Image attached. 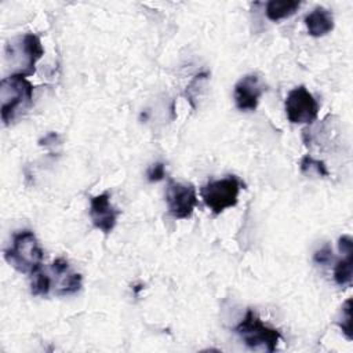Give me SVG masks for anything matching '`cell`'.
Instances as JSON below:
<instances>
[{"label": "cell", "mask_w": 353, "mask_h": 353, "mask_svg": "<svg viewBox=\"0 0 353 353\" xmlns=\"http://www.w3.org/2000/svg\"><path fill=\"white\" fill-rule=\"evenodd\" d=\"M287 119L294 124H310L317 119L319 103L305 85L291 90L284 102Z\"/></svg>", "instance_id": "cell-6"}, {"label": "cell", "mask_w": 353, "mask_h": 353, "mask_svg": "<svg viewBox=\"0 0 353 353\" xmlns=\"http://www.w3.org/2000/svg\"><path fill=\"white\" fill-rule=\"evenodd\" d=\"M141 288H143V287H142V284H139V285H137V288H134V290H135V294H137V292H138V291H139V290H141Z\"/></svg>", "instance_id": "cell-20"}, {"label": "cell", "mask_w": 353, "mask_h": 353, "mask_svg": "<svg viewBox=\"0 0 353 353\" xmlns=\"http://www.w3.org/2000/svg\"><path fill=\"white\" fill-rule=\"evenodd\" d=\"M51 270L55 276V292L57 295H69L80 291L83 285V277L70 269L69 263L63 258H57L51 263Z\"/></svg>", "instance_id": "cell-10"}, {"label": "cell", "mask_w": 353, "mask_h": 353, "mask_svg": "<svg viewBox=\"0 0 353 353\" xmlns=\"http://www.w3.org/2000/svg\"><path fill=\"white\" fill-rule=\"evenodd\" d=\"M165 175V167L163 163H154L150 165V168L148 170V181L149 182H159L164 178Z\"/></svg>", "instance_id": "cell-17"}, {"label": "cell", "mask_w": 353, "mask_h": 353, "mask_svg": "<svg viewBox=\"0 0 353 353\" xmlns=\"http://www.w3.org/2000/svg\"><path fill=\"white\" fill-rule=\"evenodd\" d=\"M1 120L8 125L14 119L30 108L33 102V85L21 74H11L0 81Z\"/></svg>", "instance_id": "cell-1"}, {"label": "cell", "mask_w": 353, "mask_h": 353, "mask_svg": "<svg viewBox=\"0 0 353 353\" xmlns=\"http://www.w3.org/2000/svg\"><path fill=\"white\" fill-rule=\"evenodd\" d=\"M307 32L313 37H323L334 29V17L324 7H316L305 17Z\"/></svg>", "instance_id": "cell-11"}, {"label": "cell", "mask_w": 353, "mask_h": 353, "mask_svg": "<svg viewBox=\"0 0 353 353\" xmlns=\"http://www.w3.org/2000/svg\"><path fill=\"white\" fill-rule=\"evenodd\" d=\"M240 188V179L234 175H228L226 178L210 181L205 183L200 189V194L212 214L219 215L226 208L234 207L237 204Z\"/></svg>", "instance_id": "cell-5"}, {"label": "cell", "mask_w": 353, "mask_h": 353, "mask_svg": "<svg viewBox=\"0 0 353 353\" xmlns=\"http://www.w3.org/2000/svg\"><path fill=\"white\" fill-rule=\"evenodd\" d=\"M165 200L168 211L175 219L190 218L194 207L197 205L196 188L192 183H181L174 179H168Z\"/></svg>", "instance_id": "cell-7"}, {"label": "cell", "mask_w": 353, "mask_h": 353, "mask_svg": "<svg viewBox=\"0 0 353 353\" xmlns=\"http://www.w3.org/2000/svg\"><path fill=\"white\" fill-rule=\"evenodd\" d=\"M30 277V290L33 295H47L51 288V279L41 270H36L34 273L29 274Z\"/></svg>", "instance_id": "cell-14"}, {"label": "cell", "mask_w": 353, "mask_h": 353, "mask_svg": "<svg viewBox=\"0 0 353 353\" xmlns=\"http://www.w3.org/2000/svg\"><path fill=\"white\" fill-rule=\"evenodd\" d=\"M301 171L303 174H310L312 171L317 172L320 176H328L330 172L325 167V163L324 161H320V160H314L312 156L306 154L302 160H301Z\"/></svg>", "instance_id": "cell-15"}, {"label": "cell", "mask_w": 353, "mask_h": 353, "mask_svg": "<svg viewBox=\"0 0 353 353\" xmlns=\"http://www.w3.org/2000/svg\"><path fill=\"white\" fill-rule=\"evenodd\" d=\"M342 313L345 316H342V321H339L338 325L341 327V330L343 331L346 338L352 339V299L350 298L343 303Z\"/></svg>", "instance_id": "cell-16"}, {"label": "cell", "mask_w": 353, "mask_h": 353, "mask_svg": "<svg viewBox=\"0 0 353 353\" xmlns=\"http://www.w3.org/2000/svg\"><path fill=\"white\" fill-rule=\"evenodd\" d=\"M234 331L240 335L243 342L254 350L262 349L274 352L281 338L280 331L266 325L252 309L247 310L244 319L236 325Z\"/></svg>", "instance_id": "cell-4"}, {"label": "cell", "mask_w": 353, "mask_h": 353, "mask_svg": "<svg viewBox=\"0 0 353 353\" xmlns=\"http://www.w3.org/2000/svg\"><path fill=\"white\" fill-rule=\"evenodd\" d=\"M313 259H314L316 263H320V265L328 263V262L332 259V250H331V247H330L328 244L323 245L320 250H317V251L314 252Z\"/></svg>", "instance_id": "cell-18"}, {"label": "cell", "mask_w": 353, "mask_h": 353, "mask_svg": "<svg viewBox=\"0 0 353 353\" xmlns=\"http://www.w3.org/2000/svg\"><path fill=\"white\" fill-rule=\"evenodd\" d=\"M41 40L34 33H25L11 40L6 47V58L14 72L11 74L32 76L36 72V62L43 57Z\"/></svg>", "instance_id": "cell-3"}, {"label": "cell", "mask_w": 353, "mask_h": 353, "mask_svg": "<svg viewBox=\"0 0 353 353\" xmlns=\"http://www.w3.org/2000/svg\"><path fill=\"white\" fill-rule=\"evenodd\" d=\"M120 211H117L112 205L108 192H103L91 199L90 218L92 221V225L105 234H109L114 229Z\"/></svg>", "instance_id": "cell-9"}, {"label": "cell", "mask_w": 353, "mask_h": 353, "mask_svg": "<svg viewBox=\"0 0 353 353\" xmlns=\"http://www.w3.org/2000/svg\"><path fill=\"white\" fill-rule=\"evenodd\" d=\"M265 84L258 74H245L234 85V102L241 112H254L261 95L265 92Z\"/></svg>", "instance_id": "cell-8"}, {"label": "cell", "mask_w": 353, "mask_h": 353, "mask_svg": "<svg viewBox=\"0 0 353 353\" xmlns=\"http://www.w3.org/2000/svg\"><path fill=\"white\" fill-rule=\"evenodd\" d=\"M4 258L18 272L32 274L41 269L44 252L32 230H21L14 234L11 245L4 250Z\"/></svg>", "instance_id": "cell-2"}, {"label": "cell", "mask_w": 353, "mask_h": 353, "mask_svg": "<svg viewBox=\"0 0 353 353\" xmlns=\"http://www.w3.org/2000/svg\"><path fill=\"white\" fill-rule=\"evenodd\" d=\"M338 248L341 251V254H346V252H353V240L350 239V236L343 234L338 239Z\"/></svg>", "instance_id": "cell-19"}, {"label": "cell", "mask_w": 353, "mask_h": 353, "mask_svg": "<svg viewBox=\"0 0 353 353\" xmlns=\"http://www.w3.org/2000/svg\"><path fill=\"white\" fill-rule=\"evenodd\" d=\"M352 265H353V252L343 254L334 269V280L338 285H347L352 283Z\"/></svg>", "instance_id": "cell-13"}, {"label": "cell", "mask_w": 353, "mask_h": 353, "mask_svg": "<svg viewBox=\"0 0 353 353\" xmlns=\"http://www.w3.org/2000/svg\"><path fill=\"white\" fill-rule=\"evenodd\" d=\"M301 6V1L296 0H270L266 3V17L277 22L280 19L294 15Z\"/></svg>", "instance_id": "cell-12"}]
</instances>
